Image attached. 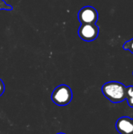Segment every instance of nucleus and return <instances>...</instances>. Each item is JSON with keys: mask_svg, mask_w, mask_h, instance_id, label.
<instances>
[{"mask_svg": "<svg viewBox=\"0 0 133 134\" xmlns=\"http://www.w3.org/2000/svg\"><path fill=\"white\" fill-rule=\"evenodd\" d=\"M104 97L114 104H118L126 100V87L121 82L112 81L106 82L102 86Z\"/></svg>", "mask_w": 133, "mask_h": 134, "instance_id": "obj_1", "label": "nucleus"}, {"mask_svg": "<svg viewBox=\"0 0 133 134\" xmlns=\"http://www.w3.org/2000/svg\"><path fill=\"white\" fill-rule=\"evenodd\" d=\"M73 98L72 90L67 85H60L54 89L52 93L51 99L58 106H66L69 104Z\"/></svg>", "mask_w": 133, "mask_h": 134, "instance_id": "obj_2", "label": "nucleus"}, {"mask_svg": "<svg viewBox=\"0 0 133 134\" xmlns=\"http://www.w3.org/2000/svg\"><path fill=\"white\" fill-rule=\"evenodd\" d=\"M100 28L96 24H82L78 28L79 37L86 42L95 40L99 35Z\"/></svg>", "mask_w": 133, "mask_h": 134, "instance_id": "obj_3", "label": "nucleus"}, {"mask_svg": "<svg viewBox=\"0 0 133 134\" xmlns=\"http://www.w3.org/2000/svg\"><path fill=\"white\" fill-rule=\"evenodd\" d=\"M98 12L92 6H85L82 8L78 14V20L82 24H96L98 20Z\"/></svg>", "mask_w": 133, "mask_h": 134, "instance_id": "obj_4", "label": "nucleus"}, {"mask_svg": "<svg viewBox=\"0 0 133 134\" xmlns=\"http://www.w3.org/2000/svg\"><path fill=\"white\" fill-rule=\"evenodd\" d=\"M116 130L121 134H133L132 119L127 116L118 119L115 124Z\"/></svg>", "mask_w": 133, "mask_h": 134, "instance_id": "obj_5", "label": "nucleus"}, {"mask_svg": "<svg viewBox=\"0 0 133 134\" xmlns=\"http://www.w3.org/2000/svg\"><path fill=\"white\" fill-rule=\"evenodd\" d=\"M126 93H127V97H126V100L128 101V104L129 105V107L133 108V86H130L126 87Z\"/></svg>", "mask_w": 133, "mask_h": 134, "instance_id": "obj_6", "label": "nucleus"}, {"mask_svg": "<svg viewBox=\"0 0 133 134\" xmlns=\"http://www.w3.org/2000/svg\"><path fill=\"white\" fill-rule=\"evenodd\" d=\"M123 49L125 50L130 51L133 54V38L127 41L124 45H123Z\"/></svg>", "mask_w": 133, "mask_h": 134, "instance_id": "obj_7", "label": "nucleus"}, {"mask_svg": "<svg viewBox=\"0 0 133 134\" xmlns=\"http://www.w3.org/2000/svg\"><path fill=\"white\" fill-rule=\"evenodd\" d=\"M1 9H5V10H8L10 11L13 9L12 5L7 4L4 0H0V10Z\"/></svg>", "mask_w": 133, "mask_h": 134, "instance_id": "obj_8", "label": "nucleus"}, {"mask_svg": "<svg viewBox=\"0 0 133 134\" xmlns=\"http://www.w3.org/2000/svg\"><path fill=\"white\" fill-rule=\"evenodd\" d=\"M4 91H5V85L2 80L0 79V97L3 94Z\"/></svg>", "mask_w": 133, "mask_h": 134, "instance_id": "obj_9", "label": "nucleus"}, {"mask_svg": "<svg viewBox=\"0 0 133 134\" xmlns=\"http://www.w3.org/2000/svg\"><path fill=\"white\" fill-rule=\"evenodd\" d=\"M56 134H66V133H56Z\"/></svg>", "mask_w": 133, "mask_h": 134, "instance_id": "obj_10", "label": "nucleus"}, {"mask_svg": "<svg viewBox=\"0 0 133 134\" xmlns=\"http://www.w3.org/2000/svg\"><path fill=\"white\" fill-rule=\"evenodd\" d=\"M132 124H133V119H132Z\"/></svg>", "mask_w": 133, "mask_h": 134, "instance_id": "obj_11", "label": "nucleus"}]
</instances>
